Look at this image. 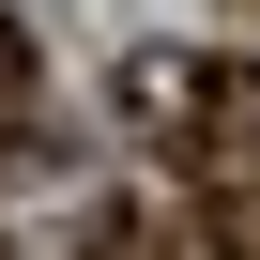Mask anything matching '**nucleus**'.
<instances>
[{"instance_id":"obj_4","label":"nucleus","mask_w":260,"mask_h":260,"mask_svg":"<svg viewBox=\"0 0 260 260\" xmlns=\"http://www.w3.org/2000/svg\"><path fill=\"white\" fill-rule=\"evenodd\" d=\"M230 16H260V0H230Z\"/></svg>"},{"instance_id":"obj_2","label":"nucleus","mask_w":260,"mask_h":260,"mask_svg":"<svg viewBox=\"0 0 260 260\" xmlns=\"http://www.w3.org/2000/svg\"><path fill=\"white\" fill-rule=\"evenodd\" d=\"M184 245L199 260H260V153H199L184 169Z\"/></svg>"},{"instance_id":"obj_3","label":"nucleus","mask_w":260,"mask_h":260,"mask_svg":"<svg viewBox=\"0 0 260 260\" xmlns=\"http://www.w3.org/2000/svg\"><path fill=\"white\" fill-rule=\"evenodd\" d=\"M31 107H46V61H31L16 16H0V169H46V122H31Z\"/></svg>"},{"instance_id":"obj_1","label":"nucleus","mask_w":260,"mask_h":260,"mask_svg":"<svg viewBox=\"0 0 260 260\" xmlns=\"http://www.w3.org/2000/svg\"><path fill=\"white\" fill-rule=\"evenodd\" d=\"M122 107H138L153 138H184V169H199V153H245V138H260V61H184V46H153V61H122Z\"/></svg>"}]
</instances>
